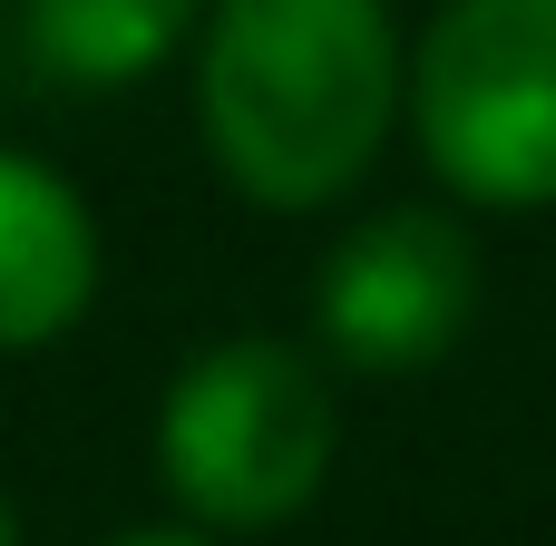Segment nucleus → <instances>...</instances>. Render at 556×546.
Listing matches in <instances>:
<instances>
[{"label":"nucleus","mask_w":556,"mask_h":546,"mask_svg":"<svg viewBox=\"0 0 556 546\" xmlns=\"http://www.w3.org/2000/svg\"><path fill=\"white\" fill-rule=\"evenodd\" d=\"M342 449V410L313 352L293 342H215L176 371L156 410V479L195 528H283L323 498Z\"/></svg>","instance_id":"nucleus-2"},{"label":"nucleus","mask_w":556,"mask_h":546,"mask_svg":"<svg viewBox=\"0 0 556 546\" xmlns=\"http://www.w3.org/2000/svg\"><path fill=\"white\" fill-rule=\"evenodd\" d=\"M117 546H215V537H195V528H137V537H117Z\"/></svg>","instance_id":"nucleus-7"},{"label":"nucleus","mask_w":556,"mask_h":546,"mask_svg":"<svg viewBox=\"0 0 556 546\" xmlns=\"http://www.w3.org/2000/svg\"><path fill=\"white\" fill-rule=\"evenodd\" d=\"M98 293V225L78 186L0 147V352L59 342Z\"/></svg>","instance_id":"nucleus-5"},{"label":"nucleus","mask_w":556,"mask_h":546,"mask_svg":"<svg viewBox=\"0 0 556 546\" xmlns=\"http://www.w3.org/2000/svg\"><path fill=\"white\" fill-rule=\"evenodd\" d=\"M0 546H20V518H10V498H0Z\"/></svg>","instance_id":"nucleus-8"},{"label":"nucleus","mask_w":556,"mask_h":546,"mask_svg":"<svg viewBox=\"0 0 556 546\" xmlns=\"http://www.w3.org/2000/svg\"><path fill=\"white\" fill-rule=\"evenodd\" d=\"M410 127L450 195L556 205V0H440L410 49Z\"/></svg>","instance_id":"nucleus-3"},{"label":"nucleus","mask_w":556,"mask_h":546,"mask_svg":"<svg viewBox=\"0 0 556 546\" xmlns=\"http://www.w3.org/2000/svg\"><path fill=\"white\" fill-rule=\"evenodd\" d=\"M410 98L391 0H215L195 59V117L215 166L274 205L313 215L352 195Z\"/></svg>","instance_id":"nucleus-1"},{"label":"nucleus","mask_w":556,"mask_h":546,"mask_svg":"<svg viewBox=\"0 0 556 546\" xmlns=\"http://www.w3.org/2000/svg\"><path fill=\"white\" fill-rule=\"evenodd\" d=\"M479 234L440 205H391L371 225H352L323 274H313V332L371 371V381H401V371H430L469 322H479Z\"/></svg>","instance_id":"nucleus-4"},{"label":"nucleus","mask_w":556,"mask_h":546,"mask_svg":"<svg viewBox=\"0 0 556 546\" xmlns=\"http://www.w3.org/2000/svg\"><path fill=\"white\" fill-rule=\"evenodd\" d=\"M195 20H205V0H20V39H29L39 78H59V88H127Z\"/></svg>","instance_id":"nucleus-6"}]
</instances>
